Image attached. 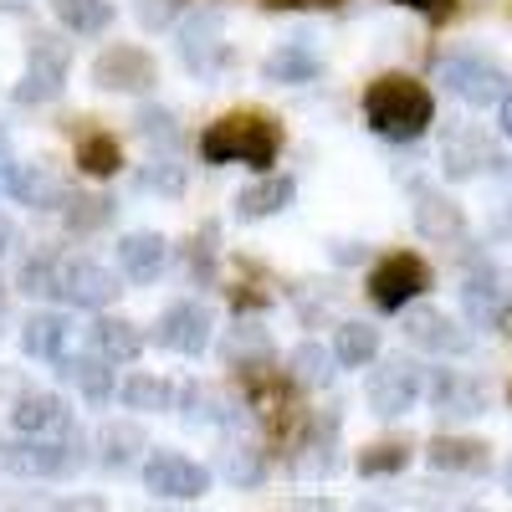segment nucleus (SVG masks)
<instances>
[{"label": "nucleus", "mask_w": 512, "mask_h": 512, "mask_svg": "<svg viewBox=\"0 0 512 512\" xmlns=\"http://www.w3.org/2000/svg\"><path fill=\"white\" fill-rule=\"evenodd\" d=\"M497 123H502V134L512 139V88H507V98L497 103Z\"/></svg>", "instance_id": "50"}, {"label": "nucleus", "mask_w": 512, "mask_h": 512, "mask_svg": "<svg viewBox=\"0 0 512 512\" xmlns=\"http://www.w3.org/2000/svg\"><path fill=\"white\" fill-rule=\"evenodd\" d=\"M364 292L379 313H405V308H415L420 292H431V267L415 251H390L384 262H374Z\"/></svg>", "instance_id": "5"}, {"label": "nucleus", "mask_w": 512, "mask_h": 512, "mask_svg": "<svg viewBox=\"0 0 512 512\" xmlns=\"http://www.w3.org/2000/svg\"><path fill=\"white\" fill-rule=\"evenodd\" d=\"M210 328H216V313L195 297H180V303H169L154 323V344L169 349V354H185V359H200L210 349Z\"/></svg>", "instance_id": "9"}, {"label": "nucleus", "mask_w": 512, "mask_h": 512, "mask_svg": "<svg viewBox=\"0 0 512 512\" xmlns=\"http://www.w3.org/2000/svg\"><path fill=\"white\" fill-rule=\"evenodd\" d=\"M282 149V128L262 113H231L216 118L200 134V159L205 164H251V169H272Z\"/></svg>", "instance_id": "2"}, {"label": "nucleus", "mask_w": 512, "mask_h": 512, "mask_svg": "<svg viewBox=\"0 0 512 512\" xmlns=\"http://www.w3.org/2000/svg\"><path fill=\"white\" fill-rule=\"evenodd\" d=\"M67 338H72V318L67 313H31L21 323V349L31 359H52L62 364L67 359Z\"/></svg>", "instance_id": "24"}, {"label": "nucleus", "mask_w": 512, "mask_h": 512, "mask_svg": "<svg viewBox=\"0 0 512 512\" xmlns=\"http://www.w3.org/2000/svg\"><path fill=\"white\" fill-rule=\"evenodd\" d=\"M67 72H72V41H62L52 31H36L26 47V72L11 88V98L16 103H52L67 88Z\"/></svg>", "instance_id": "4"}, {"label": "nucleus", "mask_w": 512, "mask_h": 512, "mask_svg": "<svg viewBox=\"0 0 512 512\" xmlns=\"http://www.w3.org/2000/svg\"><path fill=\"white\" fill-rule=\"evenodd\" d=\"M502 482H507V492H512V461H507V472H502Z\"/></svg>", "instance_id": "54"}, {"label": "nucleus", "mask_w": 512, "mask_h": 512, "mask_svg": "<svg viewBox=\"0 0 512 512\" xmlns=\"http://www.w3.org/2000/svg\"><path fill=\"white\" fill-rule=\"evenodd\" d=\"M144 487L164 502H195V497L210 492V472L180 451H154L144 461Z\"/></svg>", "instance_id": "12"}, {"label": "nucleus", "mask_w": 512, "mask_h": 512, "mask_svg": "<svg viewBox=\"0 0 512 512\" xmlns=\"http://www.w3.org/2000/svg\"><path fill=\"white\" fill-rule=\"evenodd\" d=\"M364 256H369V246H364V241H333V262H338V267L364 262Z\"/></svg>", "instance_id": "46"}, {"label": "nucleus", "mask_w": 512, "mask_h": 512, "mask_svg": "<svg viewBox=\"0 0 512 512\" xmlns=\"http://www.w3.org/2000/svg\"><path fill=\"white\" fill-rule=\"evenodd\" d=\"M118 164H123V154H118V139L113 134H82L77 139V169H82V175L113 180Z\"/></svg>", "instance_id": "34"}, {"label": "nucleus", "mask_w": 512, "mask_h": 512, "mask_svg": "<svg viewBox=\"0 0 512 512\" xmlns=\"http://www.w3.org/2000/svg\"><path fill=\"white\" fill-rule=\"evenodd\" d=\"M425 461L436 466V472H456V477H477L487 472V446L472 441V436H436L431 446H425Z\"/></svg>", "instance_id": "26"}, {"label": "nucleus", "mask_w": 512, "mask_h": 512, "mask_svg": "<svg viewBox=\"0 0 512 512\" xmlns=\"http://www.w3.org/2000/svg\"><path fill=\"white\" fill-rule=\"evenodd\" d=\"M139 451H149L144 431L134 420H108L103 431H98V461L108 466V472H123V466H134Z\"/></svg>", "instance_id": "30"}, {"label": "nucleus", "mask_w": 512, "mask_h": 512, "mask_svg": "<svg viewBox=\"0 0 512 512\" xmlns=\"http://www.w3.org/2000/svg\"><path fill=\"white\" fill-rule=\"evenodd\" d=\"M134 134H139V139H149V144L175 149V144L185 139V128H180V118L169 113V108H154V103H144V108L134 113Z\"/></svg>", "instance_id": "38"}, {"label": "nucleus", "mask_w": 512, "mask_h": 512, "mask_svg": "<svg viewBox=\"0 0 512 512\" xmlns=\"http://www.w3.org/2000/svg\"><path fill=\"white\" fill-rule=\"evenodd\" d=\"M185 420L190 425H226V420H236V405L221 400L216 390H205V384H185Z\"/></svg>", "instance_id": "37"}, {"label": "nucleus", "mask_w": 512, "mask_h": 512, "mask_svg": "<svg viewBox=\"0 0 512 512\" xmlns=\"http://www.w3.org/2000/svg\"><path fill=\"white\" fill-rule=\"evenodd\" d=\"M333 349L318 344V338H303L292 354H287V384H297V390H328L333 384Z\"/></svg>", "instance_id": "28"}, {"label": "nucleus", "mask_w": 512, "mask_h": 512, "mask_svg": "<svg viewBox=\"0 0 512 512\" xmlns=\"http://www.w3.org/2000/svg\"><path fill=\"white\" fill-rule=\"evenodd\" d=\"M113 195H67V231L72 236H93V231H103L108 221H113Z\"/></svg>", "instance_id": "35"}, {"label": "nucleus", "mask_w": 512, "mask_h": 512, "mask_svg": "<svg viewBox=\"0 0 512 512\" xmlns=\"http://www.w3.org/2000/svg\"><path fill=\"white\" fill-rule=\"evenodd\" d=\"M11 180V159H6V144H0V185Z\"/></svg>", "instance_id": "52"}, {"label": "nucleus", "mask_w": 512, "mask_h": 512, "mask_svg": "<svg viewBox=\"0 0 512 512\" xmlns=\"http://www.w3.org/2000/svg\"><path fill=\"white\" fill-rule=\"evenodd\" d=\"M292 472L303 477V482L333 477V472H338V410H328L323 420L308 425L303 446H297V456H292Z\"/></svg>", "instance_id": "20"}, {"label": "nucleus", "mask_w": 512, "mask_h": 512, "mask_svg": "<svg viewBox=\"0 0 512 512\" xmlns=\"http://www.w3.org/2000/svg\"><path fill=\"white\" fill-rule=\"evenodd\" d=\"M52 16L72 36H103L113 26V0H52Z\"/></svg>", "instance_id": "32"}, {"label": "nucleus", "mask_w": 512, "mask_h": 512, "mask_svg": "<svg viewBox=\"0 0 512 512\" xmlns=\"http://www.w3.org/2000/svg\"><path fill=\"white\" fill-rule=\"evenodd\" d=\"M354 512H390V507H374V502H359Z\"/></svg>", "instance_id": "53"}, {"label": "nucleus", "mask_w": 512, "mask_h": 512, "mask_svg": "<svg viewBox=\"0 0 512 512\" xmlns=\"http://www.w3.org/2000/svg\"><path fill=\"white\" fill-rule=\"evenodd\" d=\"M410 216H415V231L425 241H461L466 236V210L441 195L436 185H415V205H410Z\"/></svg>", "instance_id": "18"}, {"label": "nucleus", "mask_w": 512, "mask_h": 512, "mask_svg": "<svg viewBox=\"0 0 512 512\" xmlns=\"http://www.w3.org/2000/svg\"><path fill=\"white\" fill-rule=\"evenodd\" d=\"M333 359L344 364V369L374 364V359H379V328H374V323H359V318L338 323V333H333Z\"/></svg>", "instance_id": "31"}, {"label": "nucleus", "mask_w": 512, "mask_h": 512, "mask_svg": "<svg viewBox=\"0 0 512 512\" xmlns=\"http://www.w3.org/2000/svg\"><path fill=\"white\" fill-rule=\"evenodd\" d=\"M318 72H323V57L303 47V41H287L262 62V82H272V88H297V82H313Z\"/></svg>", "instance_id": "27"}, {"label": "nucleus", "mask_w": 512, "mask_h": 512, "mask_svg": "<svg viewBox=\"0 0 512 512\" xmlns=\"http://www.w3.org/2000/svg\"><path fill=\"white\" fill-rule=\"evenodd\" d=\"M466 512H482V507H466Z\"/></svg>", "instance_id": "55"}, {"label": "nucleus", "mask_w": 512, "mask_h": 512, "mask_svg": "<svg viewBox=\"0 0 512 512\" xmlns=\"http://www.w3.org/2000/svg\"><path fill=\"white\" fill-rule=\"evenodd\" d=\"M118 400L128 405V410H169L175 405V384L169 379H159V374H128L123 384H118Z\"/></svg>", "instance_id": "33"}, {"label": "nucleus", "mask_w": 512, "mask_h": 512, "mask_svg": "<svg viewBox=\"0 0 512 512\" xmlns=\"http://www.w3.org/2000/svg\"><path fill=\"white\" fill-rule=\"evenodd\" d=\"M57 512H108V507H103L98 497H62Z\"/></svg>", "instance_id": "48"}, {"label": "nucleus", "mask_w": 512, "mask_h": 512, "mask_svg": "<svg viewBox=\"0 0 512 512\" xmlns=\"http://www.w3.org/2000/svg\"><path fill=\"white\" fill-rule=\"evenodd\" d=\"M93 82L103 93H149L159 82V62L134 41H113L93 57Z\"/></svg>", "instance_id": "10"}, {"label": "nucleus", "mask_w": 512, "mask_h": 512, "mask_svg": "<svg viewBox=\"0 0 512 512\" xmlns=\"http://www.w3.org/2000/svg\"><path fill=\"white\" fill-rule=\"evenodd\" d=\"M497 164H502V154H497L492 134H482L477 123H451L441 134V175L446 180H477Z\"/></svg>", "instance_id": "11"}, {"label": "nucleus", "mask_w": 512, "mask_h": 512, "mask_svg": "<svg viewBox=\"0 0 512 512\" xmlns=\"http://www.w3.org/2000/svg\"><path fill=\"white\" fill-rule=\"evenodd\" d=\"M6 190L16 195V205H31V210H57L67 205V180L47 159H31V164H11V180Z\"/></svg>", "instance_id": "19"}, {"label": "nucleus", "mask_w": 512, "mask_h": 512, "mask_svg": "<svg viewBox=\"0 0 512 512\" xmlns=\"http://www.w3.org/2000/svg\"><path fill=\"white\" fill-rule=\"evenodd\" d=\"M139 190L180 195V190H185V164H175V159H149V164L139 169Z\"/></svg>", "instance_id": "41"}, {"label": "nucleus", "mask_w": 512, "mask_h": 512, "mask_svg": "<svg viewBox=\"0 0 512 512\" xmlns=\"http://www.w3.org/2000/svg\"><path fill=\"white\" fill-rule=\"evenodd\" d=\"M221 466H226V477L236 487H262L267 482V451L256 446V441H231L226 456H221Z\"/></svg>", "instance_id": "36"}, {"label": "nucleus", "mask_w": 512, "mask_h": 512, "mask_svg": "<svg viewBox=\"0 0 512 512\" xmlns=\"http://www.w3.org/2000/svg\"><path fill=\"white\" fill-rule=\"evenodd\" d=\"M267 11H338L344 0H262Z\"/></svg>", "instance_id": "45"}, {"label": "nucleus", "mask_w": 512, "mask_h": 512, "mask_svg": "<svg viewBox=\"0 0 512 512\" xmlns=\"http://www.w3.org/2000/svg\"><path fill=\"white\" fill-rule=\"evenodd\" d=\"M216 236H221V226L205 221L200 241H190V277H195V282H210V277H216Z\"/></svg>", "instance_id": "42"}, {"label": "nucleus", "mask_w": 512, "mask_h": 512, "mask_svg": "<svg viewBox=\"0 0 512 512\" xmlns=\"http://www.w3.org/2000/svg\"><path fill=\"white\" fill-rule=\"evenodd\" d=\"M180 62L195 72V77H216L231 67V47H226V16L216 6H200L195 16L180 21Z\"/></svg>", "instance_id": "7"}, {"label": "nucleus", "mask_w": 512, "mask_h": 512, "mask_svg": "<svg viewBox=\"0 0 512 512\" xmlns=\"http://www.w3.org/2000/svg\"><path fill=\"white\" fill-rule=\"evenodd\" d=\"M297 200V180L292 175H262L251 180L241 195H236V221H267V216H282V210Z\"/></svg>", "instance_id": "21"}, {"label": "nucleus", "mask_w": 512, "mask_h": 512, "mask_svg": "<svg viewBox=\"0 0 512 512\" xmlns=\"http://www.w3.org/2000/svg\"><path fill=\"white\" fill-rule=\"evenodd\" d=\"M11 246H16V221H11V216H0V256H6Z\"/></svg>", "instance_id": "49"}, {"label": "nucleus", "mask_w": 512, "mask_h": 512, "mask_svg": "<svg viewBox=\"0 0 512 512\" xmlns=\"http://www.w3.org/2000/svg\"><path fill=\"white\" fill-rule=\"evenodd\" d=\"M292 512H333V507H328V502H297Z\"/></svg>", "instance_id": "51"}, {"label": "nucleus", "mask_w": 512, "mask_h": 512, "mask_svg": "<svg viewBox=\"0 0 512 512\" xmlns=\"http://www.w3.org/2000/svg\"><path fill=\"white\" fill-rule=\"evenodd\" d=\"M93 354H103L108 364H134L144 354V333L128 318H98L93 323Z\"/></svg>", "instance_id": "29"}, {"label": "nucleus", "mask_w": 512, "mask_h": 512, "mask_svg": "<svg viewBox=\"0 0 512 512\" xmlns=\"http://www.w3.org/2000/svg\"><path fill=\"white\" fill-rule=\"evenodd\" d=\"M461 308H466V323L472 328H497L502 333V318L512 313V277L497 272V267H482L461 282Z\"/></svg>", "instance_id": "15"}, {"label": "nucleus", "mask_w": 512, "mask_h": 512, "mask_svg": "<svg viewBox=\"0 0 512 512\" xmlns=\"http://www.w3.org/2000/svg\"><path fill=\"white\" fill-rule=\"evenodd\" d=\"M436 72L446 82V93L461 98L466 108H492V103L507 98V72L482 52H446L436 62Z\"/></svg>", "instance_id": "6"}, {"label": "nucleus", "mask_w": 512, "mask_h": 512, "mask_svg": "<svg viewBox=\"0 0 512 512\" xmlns=\"http://www.w3.org/2000/svg\"><path fill=\"white\" fill-rule=\"evenodd\" d=\"M420 395H425V369H420L415 359H400V354L384 359V364L369 374V384H364V400H369V410H374L379 420L410 415Z\"/></svg>", "instance_id": "8"}, {"label": "nucleus", "mask_w": 512, "mask_h": 512, "mask_svg": "<svg viewBox=\"0 0 512 512\" xmlns=\"http://www.w3.org/2000/svg\"><path fill=\"white\" fill-rule=\"evenodd\" d=\"M410 466V446L400 441H379L369 451H359V477H400Z\"/></svg>", "instance_id": "39"}, {"label": "nucleus", "mask_w": 512, "mask_h": 512, "mask_svg": "<svg viewBox=\"0 0 512 512\" xmlns=\"http://www.w3.org/2000/svg\"><path fill=\"white\" fill-rule=\"evenodd\" d=\"M88 446H82V431H67L62 441H41V436H6L0 441V472L6 477H72L82 472V456Z\"/></svg>", "instance_id": "3"}, {"label": "nucleus", "mask_w": 512, "mask_h": 512, "mask_svg": "<svg viewBox=\"0 0 512 512\" xmlns=\"http://www.w3.org/2000/svg\"><path fill=\"white\" fill-rule=\"evenodd\" d=\"M11 425H16V436H41V441H62L67 431H77L72 410L52 390H21L16 410H11Z\"/></svg>", "instance_id": "16"}, {"label": "nucleus", "mask_w": 512, "mask_h": 512, "mask_svg": "<svg viewBox=\"0 0 512 512\" xmlns=\"http://www.w3.org/2000/svg\"><path fill=\"white\" fill-rule=\"evenodd\" d=\"M431 405L441 420H477L487 410V384L466 369H436L431 374Z\"/></svg>", "instance_id": "17"}, {"label": "nucleus", "mask_w": 512, "mask_h": 512, "mask_svg": "<svg viewBox=\"0 0 512 512\" xmlns=\"http://www.w3.org/2000/svg\"><path fill=\"white\" fill-rule=\"evenodd\" d=\"M57 297L67 308H88V313H103L113 297H118V277L103 267V262H88V256H62L57 267Z\"/></svg>", "instance_id": "13"}, {"label": "nucleus", "mask_w": 512, "mask_h": 512, "mask_svg": "<svg viewBox=\"0 0 512 512\" xmlns=\"http://www.w3.org/2000/svg\"><path fill=\"white\" fill-rule=\"evenodd\" d=\"M405 338L415 349L425 354H441V359H461V354H472V328L456 323L451 313L441 308H405Z\"/></svg>", "instance_id": "14"}, {"label": "nucleus", "mask_w": 512, "mask_h": 512, "mask_svg": "<svg viewBox=\"0 0 512 512\" xmlns=\"http://www.w3.org/2000/svg\"><path fill=\"white\" fill-rule=\"evenodd\" d=\"M507 395H512V390H507Z\"/></svg>", "instance_id": "56"}, {"label": "nucleus", "mask_w": 512, "mask_h": 512, "mask_svg": "<svg viewBox=\"0 0 512 512\" xmlns=\"http://www.w3.org/2000/svg\"><path fill=\"white\" fill-rule=\"evenodd\" d=\"M364 123L374 128L379 139H395V144H410L420 139L425 128L436 123V98L425 82L405 77V72H384L364 88Z\"/></svg>", "instance_id": "1"}, {"label": "nucleus", "mask_w": 512, "mask_h": 512, "mask_svg": "<svg viewBox=\"0 0 512 512\" xmlns=\"http://www.w3.org/2000/svg\"><path fill=\"white\" fill-rule=\"evenodd\" d=\"M395 6H405V11H415L425 21H446L456 11V0H395Z\"/></svg>", "instance_id": "44"}, {"label": "nucleus", "mask_w": 512, "mask_h": 512, "mask_svg": "<svg viewBox=\"0 0 512 512\" xmlns=\"http://www.w3.org/2000/svg\"><path fill=\"white\" fill-rule=\"evenodd\" d=\"M57 374H62L88 405H108V400H113V364H108L103 354H67V359L57 364Z\"/></svg>", "instance_id": "22"}, {"label": "nucleus", "mask_w": 512, "mask_h": 512, "mask_svg": "<svg viewBox=\"0 0 512 512\" xmlns=\"http://www.w3.org/2000/svg\"><path fill=\"white\" fill-rule=\"evenodd\" d=\"M180 11H185V0H134V16L144 31H164Z\"/></svg>", "instance_id": "43"}, {"label": "nucleus", "mask_w": 512, "mask_h": 512, "mask_svg": "<svg viewBox=\"0 0 512 512\" xmlns=\"http://www.w3.org/2000/svg\"><path fill=\"white\" fill-rule=\"evenodd\" d=\"M487 231H492V236H502V241L512 236V195H507V200L492 210V226H487Z\"/></svg>", "instance_id": "47"}, {"label": "nucleus", "mask_w": 512, "mask_h": 512, "mask_svg": "<svg viewBox=\"0 0 512 512\" xmlns=\"http://www.w3.org/2000/svg\"><path fill=\"white\" fill-rule=\"evenodd\" d=\"M169 262V241L159 231H128L118 241V267L134 277V282H154Z\"/></svg>", "instance_id": "23"}, {"label": "nucleus", "mask_w": 512, "mask_h": 512, "mask_svg": "<svg viewBox=\"0 0 512 512\" xmlns=\"http://www.w3.org/2000/svg\"><path fill=\"white\" fill-rule=\"evenodd\" d=\"M221 359L236 369V374H256V369H272V338L262 323H236L221 344Z\"/></svg>", "instance_id": "25"}, {"label": "nucleus", "mask_w": 512, "mask_h": 512, "mask_svg": "<svg viewBox=\"0 0 512 512\" xmlns=\"http://www.w3.org/2000/svg\"><path fill=\"white\" fill-rule=\"evenodd\" d=\"M57 267H62V256L52 251H36L21 262V292H36V297H57Z\"/></svg>", "instance_id": "40"}]
</instances>
